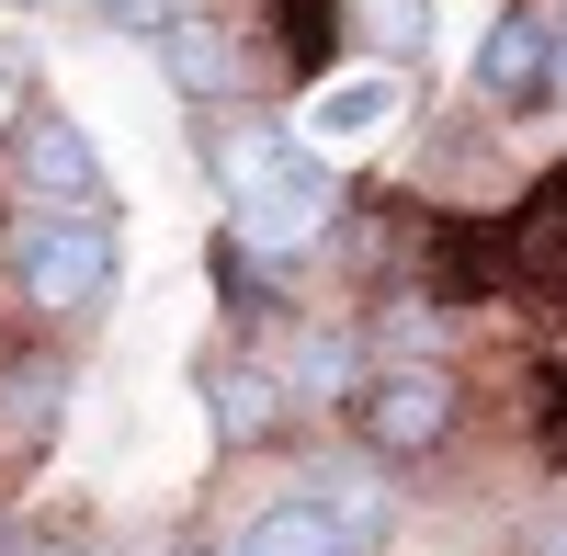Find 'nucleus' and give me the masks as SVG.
Listing matches in <instances>:
<instances>
[{
    "instance_id": "obj_1",
    "label": "nucleus",
    "mask_w": 567,
    "mask_h": 556,
    "mask_svg": "<svg viewBox=\"0 0 567 556\" xmlns=\"http://www.w3.org/2000/svg\"><path fill=\"white\" fill-rule=\"evenodd\" d=\"M216 171H227V205H239V250L284 261V250L329 239V216H341V171L296 136H227Z\"/></svg>"
},
{
    "instance_id": "obj_2",
    "label": "nucleus",
    "mask_w": 567,
    "mask_h": 556,
    "mask_svg": "<svg viewBox=\"0 0 567 556\" xmlns=\"http://www.w3.org/2000/svg\"><path fill=\"white\" fill-rule=\"evenodd\" d=\"M12 272H23L34 318H91L114 296V227L103 216H34L12 239Z\"/></svg>"
},
{
    "instance_id": "obj_3",
    "label": "nucleus",
    "mask_w": 567,
    "mask_h": 556,
    "mask_svg": "<svg viewBox=\"0 0 567 556\" xmlns=\"http://www.w3.org/2000/svg\"><path fill=\"white\" fill-rule=\"evenodd\" d=\"M363 432H374V454L443 443L454 432V375H443V363H386V375L363 387Z\"/></svg>"
},
{
    "instance_id": "obj_4",
    "label": "nucleus",
    "mask_w": 567,
    "mask_h": 556,
    "mask_svg": "<svg viewBox=\"0 0 567 556\" xmlns=\"http://www.w3.org/2000/svg\"><path fill=\"white\" fill-rule=\"evenodd\" d=\"M23 182L58 216H103V159H91V136L69 125V114H34L23 125Z\"/></svg>"
},
{
    "instance_id": "obj_5",
    "label": "nucleus",
    "mask_w": 567,
    "mask_h": 556,
    "mask_svg": "<svg viewBox=\"0 0 567 556\" xmlns=\"http://www.w3.org/2000/svg\"><path fill=\"white\" fill-rule=\"evenodd\" d=\"M159 69H171V91H194V103H227V91L250 80V45H239V23L182 12V23H159Z\"/></svg>"
},
{
    "instance_id": "obj_6",
    "label": "nucleus",
    "mask_w": 567,
    "mask_h": 556,
    "mask_svg": "<svg viewBox=\"0 0 567 556\" xmlns=\"http://www.w3.org/2000/svg\"><path fill=\"white\" fill-rule=\"evenodd\" d=\"M307 125H318V148H363V136H386V125H398V69H352V80H318Z\"/></svg>"
},
{
    "instance_id": "obj_7",
    "label": "nucleus",
    "mask_w": 567,
    "mask_h": 556,
    "mask_svg": "<svg viewBox=\"0 0 567 556\" xmlns=\"http://www.w3.org/2000/svg\"><path fill=\"white\" fill-rule=\"evenodd\" d=\"M545 58H556V34H545L534 12H511V23L477 45V91H488V103H534V91H545Z\"/></svg>"
},
{
    "instance_id": "obj_8",
    "label": "nucleus",
    "mask_w": 567,
    "mask_h": 556,
    "mask_svg": "<svg viewBox=\"0 0 567 556\" xmlns=\"http://www.w3.org/2000/svg\"><path fill=\"white\" fill-rule=\"evenodd\" d=\"M227 556H363V545H352L341 523H329L318 500H284V512H261V523H250L239 545H227Z\"/></svg>"
},
{
    "instance_id": "obj_9",
    "label": "nucleus",
    "mask_w": 567,
    "mask_h": 556,
    "mask_svg": "<svg viewBox=\"0 0 567 556\" xmlns=\"http://www.w3.org/2000/svg\"><path fill=\"white\" fill-rule=\"evenodd\" d=\"M58 398H69V375H58V363H12V375H0V443H12V454H34L45 432H58Z\"/></svg>"
},
{
    "instance_id": "obj_10",
    "label": "nucleus",
    "mask_w": 567,
    "mask_h": 556,
    "mask_svg": "<svg viewBox=\"0 0 567 556\" xmlns=\"http://www.w3.org/2000/svg\"><path fill=\"white\" fill-rule=\"evenodd\" d=\"M284 387H296L307 409H341V398H352V330H307L296 352H284V375H272V398H284Z\"/></svg>"
},
{
    "instance_id": "obj_11",
    "label": "nucleus",
    "mask_w": 567,
    "mask_h": 556,
    "mask_svg": "<svg viewBox=\"0 0 567 556\" xmlns=\"http://www.w3.org/2000/svg\"><path fill=\"white\" fill-rule=\"evenodd\" d=\"M261 421H272V363H261V375H250V363H216V432L250 443Z\"/></svg>"
},
{
    "instance_id": "obj_12",
    "label": "nucleus",
    "mask_w": 567,
    "mask_h": 556,
    "mask_svg": "<svg viewBox=\"0 0 567 556\" xmlns=\"http://www.w3.org/2000/svg\"><path fill=\"white\" fill-rule=\"evenodd\" d=\"M352 34L386 45V58H409V45L432 34V0H352Z\"/></svg>"
},
{
    "instance_id": "obj_13",
    "label": "nucleus",
    "mask_w": 567,
    "mask_h": 556,
    "mask_svg": "<svg viewBox=\"0 0 567 556\" xmlns=\"http://www.w3.org/2000/svg\"><path fill=\"white\" fill-rule=\"evenodd\" d=\"M523 250L567 261V171H545V182H534V205H523Z\"/></svg>"
},
{
    "instance_id": "obj_14",
    "label": "nucleus",
    "mask_w": 567,
    "mask_h": 556,
    "mask_svg": "<svg viewBox=\"0 0 567 556\" xmlns=\"http://www.w3.org/2000/svg\"><path fill=\"white\" fill-rule=\"evenodd\" d=\"M103 12H114V23H148V34H159V23H182V0H103Z\"/></svg>"
},
{
    "instance_id": "obj_15",
    "label": "nucleus",
    "mask_w": 567,
    "mask_h": 556,
    "mask_svg": "<svg viewBox=\"0 0 567 556\" xmlns=\"http://www.w3.org/2000/svg\"><path fill=\"white\" fill-rule=\"evenodd\" d=\"M556 34V58H545V91H567V23H545Z\"/></svg>"
},
{
    "instance_id": "obj_16",
    "label": "nucleus",
    "mask_w": 567,
    "mask_h": 556,
    "mask_svg": "<svg viewBox=\"0 0 567 556\" xmlns=\"http://www.w3.org/2000/svg\"><path fill=\"white\" fill-rule=\"evenodd\" d=\"M23 556H80V545H23Z\"/></svg>"
},
{
    "instance_id": "obj_17",
    "label": "nucleus",
    "mask_w": 567,
    "mask_h": 556,
    "mask_svg": "<svg viewBox=\"0 0 567 556\" xmlns=\"http://www.w3.org/2000/svg\"><path fill=\"white\" fill-rule=\"evenodd\" d=\"M12 12H34V0H12Z\"/></svg>"
}]
</instances>
